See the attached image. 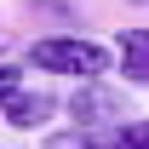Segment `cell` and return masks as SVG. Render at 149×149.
Segmentation results:
<instances>
[{"label": "cell", "mask_w": 149, "mask_h": 149, "mask_svg": "<svg viewBox=\"0 0 149 149\" xmlns=\"http://www.w3.org/2000/svg\"><path fill=\"white\" fill-rule=\"evenodd\" d=\"M29 63L40 74H63V80H103L115 69V46L80 40V35H40L29 40Z\"/></svg>", "instance_id": "6da1fadb"}, {"label": "cell", "mask_w": 149, "mask_h": 149, "mask_svg": "<svg viewBox=\"0 0 149 149\" xmlns=\"http://www.w3.org/2000/svg\"><path fill=\"white\" fill-rule=\"evenodd\" d=\"M115 149H149V120H120L115 126Z\"/></svg>", "instance_id": "8992f818"}, {"label": "cell", "mask_w": 149, "mask_h": 149, "mask_svg": "<svg viewBox=\"0 0 149 149\" xmlns=\"http://www.w3.org/2000/svg\"><path fill=\"white\" fill-rule=\"evenodd\" d=\"M52 109H57L52 97H46V92H29V86H17L12 97H0V120H12L17 132L46 126V120H52Z\"/></svg>", "instance_id": "3957f363"}, {"label": "cell", "mask_w": 149, "mask_h": 149, "mask_svg": "<svg viewBox=\"0 0 149 149\" xmlns=\"http://www.w3.org/2000/svg\"><path fill=\"white\" fill-rule=\"evenodd\" d=\"M69 115H74V120H86V126H92V120H115V126L126 120V115H120V97H109L97 80H80V92H74Z\"/></svg>", "instance_id": "277c9868"}, {"label": "cell", "mask_w": 149, "mask_h": 149, "mask_svg": "<svg viewBox=\"0 0 149 149\" xmlns=\"http://www.w3.org/2000/svg\"><path fill=\"white\" fill-rule=\"evenodd\" d=\"M115 69L126 86L149 92V29H120L115 35Z\"/></svg>", "instance_id": "7a4b0ae2"}, {"label": "cell", "mask_w": 149, "mask_h": 149, "mask_svg": "<svg viewBox=\"0 0 149 149\" xmlns=\"http://www.w3.org/2000/svg\"><path fill=\"white\" fill-rule=\"evenodd\" d=\"M17 86H23V69L17 63H0V97H12Z\"/></svg>", "instance_id": "52a82bcc"}, {"label": "cell", "mask_w": 149, "mask_h": 149, "mask_svg": "<svg viewBox=\"0 0 149 149\" xmlns=\"http://www.w3.org/2000/svg\"><path fill=\"white\" fill-rule=\"evenodd\" d=\"M132 6H149V0H132Z\"/></svg>", "instance_id": "ba28073f"}, {"label": "cell", "mask_w": 149, "mask_h": 149, "mask_svg": "<svg viewBox=\"0 0 149 149\" xmlns=\"http://www.w3.org/2000/svg\"><path fill=\"white\" fill-rule=\"evenodd\" d=\"M46 149H115V138H97V132H52Z\"/></svg>", "instance_id": "5b68a950"}]
</instances>
